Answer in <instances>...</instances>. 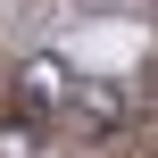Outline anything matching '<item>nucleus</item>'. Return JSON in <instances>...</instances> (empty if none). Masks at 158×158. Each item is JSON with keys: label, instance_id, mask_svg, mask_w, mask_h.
Segmentation results:
<instances>
[{"label": "nucleus", "instance_id": "1", "mask_svg": "<svg viewBox=\"0 0 158 158\" xmlns=\"http://www.w3.org/2000/svg\"><path fill=\"white\" fill-rule=\"evenodd\" d=\"M67 108H75V75H67V58H25V67H17V108H8V117L50 125V117H67Z\"/></svg>", "mask_w": 158, "mask_h": 158}, {"label": "nucleus", "instance_id": "2", "mask_svg": "<svg viewBox=\"0 0 158 158\" xmlns=\"http://www.w3.org/2000/svg\"><path fill=\"white\" fill-rule=\"evenodd\" d=\"M0 158H50V125H33V117H0Z\"/></svg>", "mask_w": 158, "mask_h": 158}]
</instances>
